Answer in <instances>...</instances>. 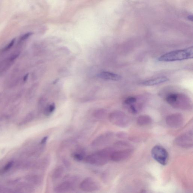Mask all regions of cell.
Instances as JSON below:
<instances>
[{
	"label": "cell",
	"mask_w": 193,
	"mask_h": 193,
	"mask_svg": "<svg viewBox=\"0 0 193 193\" xmlns=\"http://www.w3.org/2000/svg\"><path fill=\"white\" fill-rule=\"evenodd\" d=\"M136 102V99L133 96H130L127 97L124 100V104L125 106L132 104H134V103Z\"/></svg>",
	"instance_id": "d4e9b609"
},
{
	"label": "cell",
	"mask_w": 193,
	"mask_h": 193,
	"mask_svg": "<svg viewBox=\"0 0 193 193\" xmlns=\"http://www.w3.org/2000/svg\"><path fill=\"white\" fill-rule=\"evenodd\" d=\"M133 151V149L130 147L120 150H115L111 155V160L115 162L124 161L131 156Z\"/></svg>",
	"instance_id": "ba28073f"
},
{
	"label": "cell",
	"mask_w": 193,
	"mask_h": 193,
	"mask_svg": "<svg viewBox=\"0 0 193 193\" xmlns=\"http://www.w3.org/2000/svg\"><path fill=\"white\" fill-rule=\"evenodd\" d=\"M26 180L32 185L39 186L42 184L43 178L42 176L37 174H29L27 175L25 177Z\"/></svg>",
	"instance_id": "7c38bea8"
},
{
	"label": "cell",
	"mask_w": 193,
	"mask_h": 193,
	"mask_svg": "<svg viewBox=\"0 0 193 193\" xmlns=\"http://www.w3.org/2000/svg\"><path fill=\"white\" fill-rule=\"evenodd\" d=\"M56 109V105L54 103H53L46 107L44 108V115L48 116L54 112Z\"/></svg>",
	"instance_id": "7402d4cb"
},
{
	"label": "cell",
	"mask_w": 193,
	"mask_h": 193,
	"mask_svg": "<svg viewBox=\"0 0 193 193\" xmlns=\"http://www.w3.org/2000/svg\"><path fill=\"white\" fill-rule=\"evenodd\" d=\"M33 185L29 182H21L18 184L15 191L16 193H31L33 192Z\"/></svg>",
	"instance_id": "4fadbf2b"
},
{
	"label": "cell",
	"mask_w": 193,
	"mask_h": 193,
	"mask_svg": "<svg viewBox=\"0 0 193 193\" xmlns=\"http://www.w3.org/2000/svg\"><path fill=\"white\" fill-rule=\"evenodd\" d=\"M14 162L13 161H10L8 162L0 170V173H1V174H3V173L8 172V170H9L14 165Z\"/></svg>",
	"instance_id": "cb8c5ba5"
},
{
	"label": "cell",
	"mask_w": 193,
	"mask_h": 193,
	"mask_svg": "<svg viewBox=\"0 0 193 193\" xmlns=\"http://www.w3.org/2000/svg\"><path fill=\"white\" fill-rule=\"evenodd\" d=\"M32 34H33V33L32 32H28V33L25 34V35H22V36L20 38V41H24L25 40L27 39V38L31 36Z\"/></svg>",
	"instance_id": "4316f807"
},
{
	"label": "cell",
	"mask_w": 193,
	"mask_h": 193,
	"mask_svg": "<svg viewBox=\"0 0 193 193\" xmlns=\"http://www.w3.org/2000/svg\"><path fill=\"white\" fill-rule=\"evenodd\" d=\"M34 118V114L32 113H29L26 115V117L19 123V125L22 126L25 125L31 122Z\"/></svg>",
	"instance_id": "603a6c76"
},
{
	"label": "cell",
	"mask_w": 193,
	"mask_h": 193,
	"mask_svg": "<svg viewBox=\"0 0 193 193\" xmlns=\"http://www.w3.org/2000/svg\"><path fill=\"white\" fill-rule=\"evenodd\" d=\"M100 184L97 181L92 177H87L80 184V188L85 192H93L100 189Z\"/></svg>",
	"instance_id": "52a82bcc"
},
{
	"label": "cell",
	"mask_w": 193,
	"mask_h": 193,
	"mask_svg": "<svg viewBox=\"0 0 193 193\" xmlns=\"http://www.w3.org/2000/svg\"><path fill=\"white\" fill-rule=\"evenodd\" d=\"M152 122V118L149 115H140L138 117L137 119V124L141 127L149 125Z\"/></svg>",
	"instance_id": "2e32d148"
},
{
	"label": "cell",
	"mask_w": 193,
	"mask_h": 193,
	"mask_svg": "<svg viewBox=\"0 0 193 193\" xmlns=\"http://www.w3.org/2000/svg\"><path fill=\"white\" fill-rule=\"evenodd\" d=\"M15 166L16 168L19 169H22V170H27L32 167L33 164H32L30 161H21L17 162L16 163Z\"/></svg>",
	"instance_id": "ffe728a7"
},
{
	"label": "cell",
	"mask_w": 193,
	"mask_h": 193,
	"mask_svg": "<svg viewBox=\"0 0 193 193\" xmlns=\"http://www.w3.org/2000/svg\"><path fill=\"white\" fill-rule=\"evenodd\" d=\"M63 162L64 164L66 166V167H69V163L68 161L67 160L65 159H64Z\"/></svg>",
	"instance_id": "4dcf8cb0"
},
{
	"label": "cell",
	"mask_w": 193,
	"mask_h": 193,
	"mask_svg": "<svg viewBox=\"0 0 193 193\" xmlns=\"http://www.w3.org/2000/svg\"><path fill=\"white\" fill-rule=\"evenodd\" d=\"M168 81V78H166V77H160V78H154V79L144 81L142 83V84L144 86H153Z\"/></svg>",
	"instance_id": "9a60e30c"
},
{
	"label": "cell",
	"mask_w": 193,
	"mask_h": 193,
	"mask_svg": "<svg viewBox=\"0 0 193 193\" xmlns=\"http://www.w3.org/2000/svg\"><path fill=\"white\" fill-rule=\"evenodd\" d=\"M98 76L102 79L111 81H118L121 79V77L120 75L109 72H101Z\"/></svg>",
	"instance_id": "5bb4252c"
},
{
	"label": "cell",
	"mask_w": 193,
	"mask_h": 193,
	"mask_svg": "<svg viewBox=\"0 0 193 193\" xmlns=\"http://www.w3.org/2000/svg\"><path fill=\"white\" fill-rule=\"evenodd\" d=\"M106 115L107 111L106 110L104 109L96 110L93 114V116H94L95 118L100 120L105 119L106 118Z\"/></svg>",
	"instance_id": "44dd1931"
},
{
	"label": "cell",
	"mask_w": 193,
	"mask_h": 193,
	"mask_svg": "<svg viewBox=\"0 0 193 193\" xmlns=\"http://www.w3.org/2000/svg\"><path fill=\"white\" fill-rule=\"evenodd\" d=\"M74 184L69 181H66L59 184L54 188L56 193H63L69 192L73 189Z\"/></svg>",
	"instance_id": "8fae6325"
},
{
	"label": "cell",
	"mask_w": 193,
	"mask_h": 193,
	"mask_svg": "<svg viewBox=\"0 0 193 193\" xmlns=\"http://www.w3.org/2000/svg\"><path fill=\"white\" fill-rule=\"evenodd\" d=\"M151 155L156 161L163 166H165L168 161V153L164 148L159 145H156L153 148Z\"/></svg>",
	"instance_id": "5b68a950"
},
{
	"label": "cell",
	"mask_w": 193,
	"mask_h": 193,
	"mask_svg": "<svg viewBox=\"0 0 193 193\" xmlns=\"http://www.w3.org/2000/svg\"><path fill=\"white\" fill-rule=\"evenodd\" d=\"M50 164V158L46 157L38 162L34 163L32 167L38 170H44Z\"/></svg>",
	"instance_id": "e0dca14e"
},
{
	"label": "cell",
	"mask_w": 193,
	"mask_h": 193,
	"mask_svg": "<svg viewBox=\"0 0 193 193\" xmlns=\"http://www.w3.org/2000/svg\"><path fill=\"white\" fill-rule=\"evenodd\" d=\"M14 192L11 188H7V187L0 186V193H12Z\"/></svg>",
	"instance_id": "484cf974"
},
{
	"label": "cell",
	"mask_w": 193,
	"mask_h": 193,
	"mask_svg": "<svg viewBox=\"0 0 193 193\" xmlns=\"http://www.w3.org/2000/svg\"><path fill=\"white\" fill-rule=\"evenodd\" d=\"M188 19H189V20L192 21L193 17L192 15H190L188 16Z\"/></svg>",
	"instance_id": "1f68e13d"
},
{
	"label": "cell",
	"mask_w": 193,
	"mask_h": 193,
	"mask_svg": "<svg viewBox=\"0 0 193 193\" xmlns=\"http://www.w3.org/2000/svg\"><path fill=\"white\" fill-rule=\"evenodd\" d=\"M108 118L112 124L117 127L124 128L128 127L130 124L129 117L122 111H113L109 114Z\"/></svg>",
	"instance_id": "277c9868"
},
{
	"label": "cell",
	"mask_w": 193,
	"mask_h": 193,
	"mask_svg": "<svg viewBox=\"0 0 193 193\" xmlns=\"http://www.w3.org/2000/svg\"><path fill=\"white\" fill-rule=\"evenodd\" d=\"M64 171L63 166H58L53 170L51 174V178L53 180H56L62 177Z\"/></svg>",
	"instance_id": "ac0fdd59"
},
{
	"label": "cell",
	"mask_w": 193,
	"mask_h": 193,
	"mask_svg": "<svg viewBox=\"0 0 193 193\" xmlns=\"http://www.w3.org/2000/svg\"><path fill=\"white\" fill-rule=\"evenodd\" d=\"M115 150V149L112 147L105 148L95 153L87 156L84 160L86 163L93 165H105L111 160V155Z\"/></svg>",
	"instance_id": "6da1fadb"
},
{
	"label": "cell",
	"mask_w": 193,
	"mask_h": 193,
	"mask_svg": "<svg viewBox=\"0 0 193 193\" xmlns=\"http://www.w3.org/2000/svg\"><path fill=\"white\" fill-rule=\"evenodd\" d=\"M15 38H14V39L12 40V41H10L9 44L7 45V47H6L4 49V51H7V50H8L11 48L12 47L13 45V44H14L15 41Z\"/></svg>",
	"instance_id": "f1b7e54d"
},
{
	"label": "cell",
	"mask_w": 193,
	"mask_h": 193,
	"mask_svg": "<svg viewBox=\"0 0 193 193\" xmlns=\"http://www.w3.org/2000/svg\"><path fill=\"white\" fill-rule=\"evenodd\" d=\"M116 136L118 138H121V139H124V138L127 137V134L124 132H119L117 133Z\"/></svg>",
	"instance_id": "83f0119b"
},
{
	"label": "cell",
	"mask_w": 193,
	"mask_h": 193,
	"mask_svg": "<svg viewBox=\"0 0 193 193\" xmlns=\"http://www.w3.org/2000/svg\"><path fill=\"white\" fill-rule=\"evenodd\" d=\"M47 139H48V136H46L45 137L43 138L42 139H41L40 144L42 145H45L46 142H47Z\"/></svg>",
	"instance_id": "f546056e"
},
{
	"label": "cell",
	"mask_w": 193,
	"mask_h": 193,
	"mask_svg": "<svg viewBox=\"0 0 193 193\" xmlns=\"http://www.w3.org/2000/svg\"><path fill=\"white\" fill-rule=\"evenodd\" d=\"M72 157L75 161L78 162L84 160L86 157L84 150L81 149L74 152L72 154Z\"/></svg>",
	"instance_id": "d6986e66"
},
{
	"label": "cell",
	"mask_w": 193,
	"mask_h": 193,
	"mask_svg": "<svg viewBox=\"0 0 193 193\" xmlns=\"http://www.w3.org/2000/svg\"><path fill=\"white\" fill-rule=\"evenodd\" d=\"M28 77V75H26V76L24 77V78H23L24 81H26V80H27V79Z\"/></svg>",
	"instance_id": "d6a6232c"
},
{
	"label": "cell",
	"mask_w": 193,
	"mask_h": 193,
	"mask_svg": "<svg viewBox=\"0 0 193 193\" xmlns=\"http://www.w3.org/2000/svg\"><path fill=\"white\" fill-rule=\"evenodd\" d=\"M166 101L173 107L183 110L190 109L191 101L186 95L179 93H171L166 98Z\"/></svg>",
	"instance_id": "3957f363"
},
{
	"label": "cell",
	"mask_w": 193,
	"mask_h": 193,
	"mask_svg": "<svg viewBox=\"0 0 193 193\" xmlns=\"http://www.w3.org/2000/svg\"><path fill=\"white\" fill-rule=\"evenodd\" d=\"M193 139L192 130H189L178 136L175 139V144L182 148H191L193 145Z\"/></svg>",
	"instance_id": "8992f818"
},
{
	"label": "cell",
	"mask_w": 193,
	"mask_h": 193,
	"mask_svg": "<svg viewBox=\"0 0 193 193\" xmlns=\"http://www.w3.org/2000/svg\"><path fill=\"white\" fill-rule=\"evenodd\" d=\"M193 47L184 50H176L162 55L158 59L161 62H174L192 59L193 57Z\"/></svg>",
	"instance_id": "7a4b0ae2"
},
{
	"label": "cell",
	"mask_w": 193,
	"mask_h": 193,
	"mask_svg": "<svg viewBox=\"0 0 193 193\" xmlns=\"http://www.w3.org/2000/svg\"><path fill=\"white\" fill-rule=\"evenodd\" d=\"M113 136L114 133L111 132L102 133L93 139L91 144V146L96 148L103 146L109 142Z\"/></svg>",
	"instance_id": "30bf717a"
},
{
	"label": "cell",
	"mask_w": 193,
	"mask_h": 193,
	"mask_svg": "<svg viewBox=\"0 0 193 193\" xmlns=\"http://www.w3.org/2000/svg\"><path fill=\"white\" fill-rule=\"evenodd\" d=\"M166 122L169 127L173 128H177L182 125L184 118L182 114L176 113L171 114L166 117Z\"/></svg>",
	"instance_id": "9c48e42d"
}]
</instances>
